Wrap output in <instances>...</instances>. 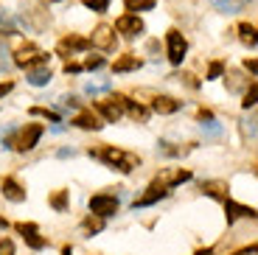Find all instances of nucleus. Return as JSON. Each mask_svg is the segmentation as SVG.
Segmentation results:
<instances>
[{
	"label": "nucleus",
	"instance_id": "nucleus-32",
	"mask_svg": "<svg viewBox=\"0 0 258 255\" xmlns=\"http://www.w3.org/2000/svg\"><path fill=\"white\" fill-rule=\"evenodd\" d=\"M101 65H104V59H101V56H90L87 62L82 65V68H87V71H96V68H101Z\"/></svg>",
	"mask_w": 258,
	"mask_h": 255
},
{
	"label": "nucleus",
	"instance_id": "nucleus-3",
	"mask_svg": "<svg viewBox=\"0 0 258 255\" xmlns=\"http://www.w3.org/2000/svg\"><path fill=\"white\" fill-rule=\"evenodd\" d=\"M126 104H129L126 96H110V98H104V101H98L96 109H98V112H101L110 123H115V121H121V118H123V112H126Z\"/></svg>",
	"mask_w": 258,
	"mask_h": 255
},
{
	"label": "nucleus",
	"instance_id": "nucleus-16",
	"mask_svg": "<svg viewBox=\"0 0 258 255\" xmlns=\"http://www.w3.org/2000/svg\"><path fill=\"white\" fill-rule=\"evenodd\" d=\"M225 208H227V222H233L236 216L255 219V208H244V205H236V202H230V199H225Z\"/></svg>",
	"mask_w": 258,
	"mask_h": 255
},
{
	"label": "nucleus",
	"instance_id": "nucleus-29",
	"mask_svg": "<svg viewBox=\"0 0 258 255\" xmlns=\"http://www.w3.org/2000/svg\"><path fill=\"white\" fill-rule=\"evenodd\" d=\"M31 115H45V118H51L53 123L59 121V115L53 112V109H45V107H31Z\"/></svg>",
	"mask_w": 258,
	"mask_h": 255
},
{
	"label": "nucleus",
	"instance_id": "nucleus-34",
	"mask_svg": "<svg viewBox=\"0 0 258 255\" xmlns=\"http://www.w3.org/2000/svg\"><path fill=\"white\" fill-rule=\"evenodd\" d=\"M202 129H208V135H219L222 132V129L213 123V118H211V121H202Z\"/></svg>",
	"mask_w": 258,
	"mask_h": 255
},
{
	"label": "nucleus",
	"instance_id": "nucleus-13",
	"mask_svg": "<svg viewBox=\"0 0 258 255\" xmlns=\"http://www.w3.org/2000/svg\"><path fill=\"white\" fill-rule=\"evenodd\" d=\"M73 123H76L79 129H93V132H98V129L104 126L101 118H98V115L93 112V109H82V112H79L76 118H73Z\"/></svg>",
	"mask_w": 258,
	"mask_h": 255
},
{
	"label": "nucleus",
	"instance_id": "nucleus-2",
	"mask_svg": "<svg viewBox=\"0 0 258 255\" xmlns=\"http://www.w3.org/2000/svg\"><path fill=\"white\" fill-rule=\"evenodd\" d=\"M14 65L17 68H37V65H48V53L39 51L37 45H23V48H17L14 51Z\"/></svg>",
	"mask_w": 258,
	"mask_h": 255
},
{
	"label": "nucleus",
	"instance_id": "nucleus-9",
	"mask_svg": "<svg viewBox=\"0 0 258 255\" xmlns=\"http://www.w3.org/2000/svg\"><path fill=\"white\" fill-rule=\"evenodd\" d=\"M17 233H20L23 238H26V244H28L31 249H42V247H45V238L39 236L37 224H31V222H28V224H26V222H20V224H17Z\"/></svg>",
	"mask_w": 258,
	"mask_h": 255
},
{
	"label": "nucleus",
	"instance_id": "nucleus-26",
	"mask_svg": "<svg viewBox=\"0 0 258 255\" xmlns=\"http://www.w3.org/2000/svg\"><path fill=\"white\" fill-rule=\"evenodd\" d=\"M255 96H258V87H255V82H250V90L244 93V101H241V107H244V109H252V107H255Z\"/></svg>",
	"mask_w": 258,
	"mask_h": 255
},
{
	"label": "nucleus",
	"instance_id": "nucleus-36",
	"mask_svg": "<svg viewBox=\"0 0 258 255\" xmlns=\"http://www.w3.org/2000/svg\"><path fill=\"white\" fill-rule=\"evenodd\" d=\"M79 71H82V65H79V62H68V65H64V73H79Z\"/></svg>",
	"mask_w": 258,
	"mask_h": 255
},
{
	"label": "nucleus",
	"instance_id": "nucleus-18",
	"mask_svg": "<svg viewBox=\"0 0 258 255\" xmlns=\"http://www.w3.org/2000/svg\"><path fill=\"white\" fill-rule=\"evenodd\" d=\"M202 191H205L208 197L219 199V202L230 199V197H227V182H205V185H202Z\"/></svg>",
	"mask_w": 258,
	"mask_h": 255
},
{
	"label": "nucleus",
	"instance_id": "nucleus-4",
	"mask_svg": "<svg viewBox=\"0 0 258 255\" xmlns=\"http://www.w3.org/2000/svg\"><path fill=\"white\" fill-rule=\"evenodd\" d=\"M166 48H168V62L180 65L182 56H185V51H188V42H185V37H182L180 31L171 28V31L166 34Z\"/></svg>",
	"mask_w": 258,
	"mask_h": 255
},
{
	"label": "nucleus",
	"instance_id": "nucleus-33",
	"mask_svg": "<svg viewBox=\"0 0 258 255\" xmlns=\"http://www.w3.org/2000/svg\"><path fill=\"white\" fill-rule=\"evenodd\" d=\"M0 255H14V244L9 238H0Z\"/></svg>",
	"mask_w": 258,
	"mask_h": 255
},
{
	"label": "nucleus",
	"instance_id": "nucleus-39",
	"mask_svg": "<svg viewBox=\"0 0 258 255\" xmlns=\"http://www.w3.org/2000/svg\"><path fill=\"white\" fill-rule=\"evenodd\" d=\"M230 90H239V76L236 73H230Z\"/></svg>",
	"mask_w": 258,
	"mask_h": 255
},
{
	"label": "nucleus",
	"instance_id": "nucleus-27",
	"mask_svg": "<svg viewBox=\"0 0 258 255\" xmlns=\"http://www.w3.org/2000/svg\"><path fill=\"white\" fill-rule=\"evenodd\" d=\"M82 3L93 12H107V6H110V0H82Z\"/></svg>",
	"mask_w": 258,
	"mask_h": 255
},
{
	"label": "nucleus",
	"instance_id": "nucleus-37",
	"mask_svg": "<svg viewBox=\"0 0 258 255\" xmlns=\"http://www.w3.org/2000/svg\"><path fill=\"white\" fill-rule=\"evenodd\" d=\"M233 255H255V244H250V247L239 249V252H233Z\"/></svg>",
	"mask_w": 258,
	"mask_h": 255
},
{
	"label": "nucleus",
	"instance_id": "nucleus-11",
	"mask_svg": "<svg viewBox=\"0 0 258 255\" xmlns=\"http://www.w3.org/2000/svg\"><path fill=\"white\" fill-rule=\"evenodd\" d=\"M87 48H90V39H84V37H64V39H59V45H56L59 56H68V53H73V51H87Z\"/></svg>",
	"mask_w": 258,
	"mask_h": 255
},
{
	"label": "nucleus",
	"instance_id": "nucleus-7",
	"mask_svg": "<svg viewBox=\"0 0 258 255\" xmlns=\"http://www.w3.org/2000/svg\"><path fill=\"white\" fill-rule=\"evenodd\" d=\"M166 194H168V188L160 182V179H155V182H152V185L146 188V194H143L141 199H135V211H138V208H149V205L160 202V199L166 197Z\"/></svg>",
	"mask_w": 258,
	"mask_h": 255
},
{
	"label": "nucleus",
	"instance_id": "nucleus-14",
	"mask_svg": "<svg viewBox=\"0 0 258 255\" xmlns=\"http://www.w3.org/2000/svg\"><path fill=\"white\" fill-rule=\"evenodd\" d=\"M48 82H51V68H48V65L28 68V84H31V87H45Z\"/></svg>",
	"mask_w": 258,
	"mask_h": 255
},
{
	"label": "nucleus",
	"instance_id": "nucleus-38",
	"mask_svg": "<svg viewBox=\"0 0 258 255\" xmlns=\"http://www.w3.org/2000/svg\"><path fill=\"white\" fill-rule=\"evenodd\" d=\"M197 118H200V121H211L213 115H211V112H208V109H200V112H197Z\"/></svg>",
	"mask_w": 258,
	"mask_h": 255
},
{
	"label": "nucleus",
	"instance_id": "nucleus-12",
	"mask_svg": "<svg viewBox=\"0 0 258 255\" xmlns=\"http://www.w3.org/2000/svg\"><path fill=\"white\" fill-rule=\"evenodd\" d=\"M0 191H3V197H6L9 202H26V188H23V185H20L14 177H6V179H3Z\"/></svg>",
	"mask_w": 258,
	"mask_h": 255
},
{
	"label": "nucleus",
	"instance_id": "nucleus-15",
	"mask_svg": "<svg viewBox=\"0 0 258 255\" xmlns=\"http://www.w3.org/2000/svg\"><path fill=\"white\" fill-rule=\"evenodd\" d=\"M152 109H155L157 115H171V112L180 109V101L171 98V96H157L155 101H152Z\"/></svg>",
	"mask_w": 258,
	"mask_h": 255
},
{
	"label": "nucleus",
	"instance_id": "nucleus-42",
	"mask_svg": "<svg viewBox=\"0 0 258 255\" xmlns=\"http://www.w3.org/2000/svg\"><path fill=\"white\" fill-rule=\"evenodd\" d=\"M62 255H73V252H71V247H62Z\"/></svg>",
	"mask_w": 258,
	"mask_h": 255
},
{
	"label": "nucleus",
	"instance_id": "nucleus-5",
	"mask_svg": "<svg viewBox=\"0 0 258 255\" xmlns=\"http://www.w3.org/2000/svg\"><path fill=\"white\" fill-rule=\"evenodd\" d=\"M42 132H45V129L39 126V123H28V126L17 135V141H14L12 146L17 149V152H31V149L37 146V141L42 138Z\"/></svg>",
	"mask_w": 258,
	"mask_h": 255
},
{
	"label": "nucleus",
	"instance_id": "nucleus-41",
	"mask_svg": "<svg viewBox=\"0 0 258 255\" xmlns=\"http://www.w3.org/2000/svg\"><path fill=\"white\" fill-rule=\"evenodd\" d=\"M73 154H76L73 149H62V152H59V157H73Z\"/></svg>",
	"mask_w": 258,
	"mask_h": 255
},
{
	"label": "nucleus",
	"instance_id": "nucleus-19",
	"mask_svg": "<svg viewBox=\"0 0 258 255\" xmlns=\"http://www.w3.org/2000/svg\"><path fill=\"white\" fill-rule=\"evenodd\" d=\"M191 179V171H168V174H163L160 177V182L166 185V188H174V185H180V182H188Z\"/></svg>",
	"mask_w": 258,
	"mask_h": 255
},
{
	"label": "nucleus",
	"instance_id": "nucleus-1",
	"mask_svg": "<svg viewBox=\"0 0 258 255\" xmlns=\"http://www.w3.org/2000/svg\"><path fill=\"white\" fill-rule=\"evenodd\" d=\"M90 157L101 160V163H107V166L118 168V171L129 174V171H135L138 166H141V157L132 152H121V149L115 146H101V149H90Z\"/></svg>",
	"mask_w": 258,
	"mask_h": 255
},
{
	"label": "nucleus",
	"instance_id": "nucleus-24",
	"mask_svg": "<svg viewBox=\"0 0 258 255\" xmlns=\"http://www.w3.org/2000/svg\"><path fill=\"white\" fill-rule=\"evenodd\" d=\"M126 112L132 115L135 121H146V118H149V109H146V107H141V104H132V101L126 104Z\"/></svg>",
	"mask_w": 258,
	"mask_h": 255
},
{
	"label": "nucleus",
	"instance_id": "nucleus-31",
	"mask_svg": "<svg viewBox=\"0 0 258 255\" xmlns=\"http://www.w3.org/2000/svg\"><path fill=\"white\" fill-rule=\"evenodd\" d=\"M84 90H87L90 96H96V93H104V90H110V82H101V84H93V82H90Z\"/></svg>",
	"mask_w": 258,
	"mask_h": 255
},
{
	"label": "nucleus",
	"instance_id": "nucleus-35",
	"mask_svg": "<svg viewBox=\"0 0 258 255\" xmlns=\"http://www.w3.org/2000/svg\"><path fill=\"white\" fill-rule=\"evenodd\" d=\"M12 90H14V82H3V84H0V98H3V96H9Z\"/></svg>",
	"mask_w": 258,
	"mask_h": 255
},
{
	"label": "nucleus",
	"instance_id": "nucleus-40",
	"mask_svg": "<svg viewBox=\"0 0 258 255\" xmlns=\"http://www.w3.org/2000/svg\"><path fill=\"white\" fill-rule=\"evenodd\" d=\"M244 68H247L250 73H255V59H247V62H244Z\"/></svg>",
	"mask_w": 258,
	"mask_h": 255
},
{
	"label": "nucleus",
	"instance_id": "nucleus-17",
	"mask_svg": "<svg viewBox=\"0 0 258 255\" xmlns=\"http://www.w3.org/2000/svg\"><path fill=\"white\" fill-rule=\"evenodd\" d=\"M141 65H143V62H141L138 56H132V53H126V56L115 59V65H112V71H115V73H132V71H138Z\"/></svg>",
	"mask_w": 258,
	"mask_h": 255
},
{
	"label": "nucleus",
	"instance_id": "nucleus-30",
	"mask_svg": "<svg viewBox=\"0 0 258 255\" xmlns=\"http://www.w3.org/2000/svg\"><path fill=\"white\" fill-rule=\"evenodd\" d=\"M216 6L225 9V12H236L241 6V0H216Z\"/></svg>",
	"mask_w": 258,
	"mask_h": 255
},
{
	"label": "nucleus",
	"instance_id": "nucleus-21",
	"mask_svg": "<svg viewBox=\"0 0 258 255\" xmlns=\"http://www.w3.org/2000/svg\"><path fill=\"white\" fill-rule=\"evenodd\" d=\"M17 31V23H14V17H12V12H6V9H0V34H14Z\"/></svg>",
	"mask_w": 258,
	"mask_h": 255
},
{
	"label": "nucleus",
	"instance_id": "nucleus-6",
	"mask_svg": "<svg viewBox=\"0 0 258 255\" xmlns=\"http://www.w3.org/2000/svg\"><path fill=\"white\" fill-rule=\"evenodd\" d=\"M90 213L107 219V216H115L118 213V199L110 197V194H98V197L90 199Z\"/></svg>",
	"mask_w": 258,
	"mask_h": 255
},
{
	"label": "nucleus",
	"instance_id": "nucleus-25",
	"mask_svg": "<svg viewBox=\"0 0 258 255\" xmlns=\"http://www.w3.org/2000/svg\"><path fill=\"white\" fill-rule=\"evenodd\" d=\"M84 230H90V233H101V230H104V219L96 216V213L87 216V219H84Z\"/></svg>",
	"mask_w": 258,
	"mask_h": 255
},
{
	"label": "nucleus",
	"instance_id": "nucleus-8",
	"mask_svg": "<svg viewBox=\"0 0 258 255\" xmlns=\"http://www.w3.org/2000/svg\"><path fill=\"white\" fill-rule=\"evenodd\" d=\"M115 28L123 37H138V34H143V20L138 14H123V17H118Z\"/></svg>",
	"mask_w": 258,
	"mask_h": 255
},
{
	"label": "nucleus",
	"instance_id": "nucleus-22",
	"mask_svg": "<svg viewBox=\"0 0 258 255\" xmlns=\"http://www.w3.org/2000/svg\"><path fill=\"white\" fill-rule=\"evenodd\" d=\"M51 208L53 211H64V208H68V191H53L51 194Z\"/></svg>",
	"mask_w": 258,
	"mask_h": 255
},
{
	"label": "nucleus",
	"instance_id": "nucleus-20",
	"mask_svg": "<svg viewBox=\"0 0 258 255\" xmlns=\"http://www.w3.org/2000/svg\"><path fill=\"white\" fill-rule=\"evenodd\" d=\"M239 39L250 48H255V26L252 23H239Z\"/></svg>",
	"mask_w": 258,
	"mask_h": 255
},
{
	"label": "nucleus",
	"instance_id": "nucleus-10",
	"mask_svg": "<svg viewBox=\"0 0 258 255\" xmlns=\"http://www.w3.org/2000/svg\"><path fill=\"white\" fill-rule=\"evenodd\" d=\"M90 45H96V48H101V51H112L115 48V34H112L110 26H98L96 31H93L90 37Z\"/></svg>",
	"mask_w": 258,
	"mask_h": 255
},
{
	"label": "nucleus",
	"instance_id": "nucleus-23",
	"mask_svg": "<svg viewBox=\"0 0 258 255\" xmlns=\"http://www.w3.org/2000/svg\"><path fill=\"white\" fill-rule=\"evenodd\" d=\"M126 9L129 12H149V9H155V0H126Z\"/></svg>",
	"mask_w": 258,
	"mask_h": 255
},
{
	"label": "nucleus",
	"instance_id": "nucleus-43",
	"mask_svg": "<svg viewBox=\"0 0 258 255\" xmlns=\"http://www.w3.org/2000/svg\"><path fill=\"white\" fill-rule=\"evenodd\" d=\"M0 227H6V219H0Z\"/></svg>",
	"mask_w": 258,
	"mask_h": 255
},
{
	"label": "nucleus",
	"instance_id": "nucleus-28",
	"mask_svg": "<svg viewBox=\"0 0 258 255\" xmlns=\"http://www.w3.org/2000/svg\"><path fill=\"white\" fill-rule=\"evenodd\" d=\"M222 73H225V62H211V68H208V79H219Z\"/></svg>",
	"mask_w": 258,
	"mask_h": 255
}]
</instances>
